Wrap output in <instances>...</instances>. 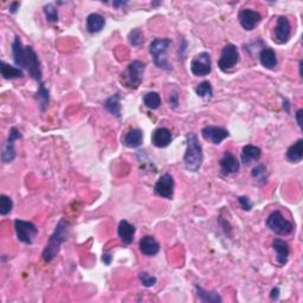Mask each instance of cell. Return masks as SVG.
<instances>
[{
    "label": "cell",
    "instance_id": "31",
    "mask_svg": "<svg viewBox=\"0 0 303 303\" xmlns=\"http://www.w3.org/2000/svg\"><path fill=\"white\" fill-rule=\"evenodd\" d=\"M44 13H45L46 20L51 24H55L58 21V10L54 4H46L44 6Z\"/></svg>",
    "mask_w": 303,
    "mask_h": 303
},
{
    "label": "cell",
    "instance_id": "9",
    "mask_svg": "<svg viewBox=\"0 0 303 303\" xmlns=\"http://www.w3.org/2000/svg\"><path fill=\"white\" fill-rule=\"evenodd\" d=\"M212 71V61L209 53L198 54L191 62V72L194 76H208Z\"/></svg>",
    "mask_w": 303,
    "mask_h": 303
},
{
    "label": "cell",
    "instance_id": "20",
    "mask_svg": "<svg viewBox=\"0 0 303 303\" xmlns=\"http://www.w3.org/2000/svg\"><path fill=\"white\" fill-rule=\"evenodd\" d=\"M260 62L262 66H264L265 69L268 70H273L277 66V56L275 50L271 49V47L265 46L261 50L260 53Z\"/></svg>",
    "mask_w": 303,
    "mask_h": 303
},
{
    "label": "cell",
    "instance_id": "39",
    "mask_svg": "<svg viewBox=\"0 0 303 303\" xmlns=\"http://www.w3.org/2000/svg\"><path fill=\"white\" fill-rule=\"evenodd\" d=\"M19 6H20V4L18 3V2H14V3H12L10 5V12L11 13H17V11L19 10Z\"/></svg>",
    "mask_w": 303,
    "mask_h": 303
},
{
    "label": "cell",
    "instance_id": "18",
    "mask_svg": "<svg viewBox=\"0 0 303 303\" xmlns=\"http://www.w3.org/2000/svg\"><path fill=\"white\" fill-rule=\"evenodd\" d=\"M135 231V226L129 223L128 220H121L119 228H117V235H119L121 242L125 244V245H129V244L133 243Z\"/></svg>",
    "mask_w": 303,
    "mask_h": 303
},
{
    "label": "cell",
    "instance_id": "40",
    "mask_svg": "<svg viewBox=\"0 0 303 303\" xmlns=\"http://www.w3.org/2000/svg\"><path fill=\"white\" fill-rule=\"evenodd\" d=\"M303 110L302 109H298L296 114H295V116H296V121H297V124L298 127L302 128V115H303Z\"/></svg>",
    "mask_w": 303,
    "mask_h": 303
},
{
    "label": "cell",
    "instance_id": "1",
    "mask_svg": "<svg viewBox=\"0 0 303 303\" xmlns=\"http://www.w3.org/2000/svg\"><path fill=\"white\" fill-rule=\"evenodd\" d=\"M12 56L14 64L19 69L28 70L30 76L38 83H42V66L39 58L32 46H24L19 37H14L12 43Z\"/></svg>",
    "mask_w": 303,
    "mask_h": 303
},
{
    "label": "cell",
    "instance_id": "34",
    "mask_svg": "<svg viewBox=\"0 0 303 303\" xmlns=\"http://www.w3.org/2000/svg\"><path fill=\"white\" fill-rule=\"evenodd\" d=\"M128 40L132 45L140 46L143 43V33L140 29H134V30L129 32Z\"/></svg>",
    "mask_w": 303,
    "mask_h": 303
},
{
    "label": "cell",
    "instance_id": "4",
    "mask_svg": "<svg viewBox=\"0 0 303 303\" xmlns=\"http://www.w3.org/2000/svg\"><path fill=\"white\" fill-rule=\"evenodd\" d=\"M171 44L172 40L169 38H155L149 45V53L153 57L154 64L159 69L166 70V71L172 70V65L169 64L167 58H166V53H167Z\"/></svg>",
    "mask_w": 303,
    "mask_h": 303
},
{
    "label": "cell",
    "instance_id": "33",
    "mask_svg": "<svg viewBox=\"0 0 303 303\" xmlns=\"http://www.w3.org/2000/svg\"><path fill=\"white\" fill-rule=\"evenodd\" d=\"M251 174H252L254 178L256 179L258 183H261V184H264L265 182H267V179H268L267 168H265V166L262 165V164L261 165H257L256 167H254L252 173H251Z\"/></svg>",
    "mask_w": 303,
    "mask_h": 303
},
{
    "label": "cell",
    "instance_id": "10",
    "mask_svg": "<svg viewBox=\"0 0 303 303\" xmlns=\"http://www.w3.org/2000/svg\"><path fill=\"white\" fill-rule=\"evenodd\" d=\"M20 138H21V133L19 132V129L16 127L11 128L9 139L6 140L2 152V161L4 164H7V162H11L14 160V158H16L17 155L16 148H14V143H16L17 140Z\"/></svg>",
    "mask_w": 303,
    "mask_h": 303
},
{
    "label": "cell",
    "instance_id": "35",
    "mask_svg": "<svg viewBox=\"0 0 303 303\" xmlns=\"http://www.w3.org/2000/svg\"><path fill=\"white\" fill-rule=\"evenodd\" d=\"M139 279H140V281H141L142 286H145L147 288L153 287V286H155V283H157V277L149 275V273L146 272V271L140 272L139 273Z\"/></svg>",
    "mask_w": 303,
    "mask_h": 303
},
{
    "label": "cell",
    "instance_id": "12",
    "mask_svg": "<svg viewBox=\"0 0 303 303\" xmlns=\"http://www.w3.org/2000/svg\"><path fill=\"white\" fill-rule=\"evenodd\" d=\"M291 25L289 19L286 16H280L273 31V42L277 44H284L290 39Z\"/></svg>",
    "mask_w": 303,
    "mask_h": 303
},
{
    "label": "cell",
    "instance_id": "24",
    "mask_svg": "<svg viewBox=\"0 0 303 303\" xmlns=\"http://www.w3.org/2000/svg\"><path fill=\"white\" fill-rule=\"evenodd\" d=\"M0 71H2V76L5 80H14V79H23L24 72L23 70L18 68V66L10 65L2 61L0 63Z\"/></svg>",
    "mask_w": 303,
    "mask_h": 303
},
{
    "label": "cell",
    "instance_id": "32",
    "mask_svg": "<svg viewBox=\"0 0 303 303\" xmlns=\"http://www.w3.org/2000/svg\"><path fill=\"white\" fill-rule=\"evenodd\" d=\"M13 209V201L10 197H7L5 194L0 195V214L2 216H7L11 213Z\"/></svg>",
    "mask_w": 303,
    "mask_h": 303
},
{
    "label": "cell",
    "instance_id": "23",
    "mask_svg": "<svg viewBox=\"0 0 303 303\" xmlns=\"http://www.w3.org/2000/svg\"><path fill=\"white\" fill-rule=\"evenodd\" d=\"M106 25V20L101 14L91 13L87 18V30L90 33H97L103 30Z\"/></svg>",
    "mask_w": 303,
    "mask_h": 303
},
{
    "label": "cell",
    "instance_id": "8",
    "mask_svg": "<svg viewBox=\"0 0 303 303\" xmlns=\"http://www.w3.org/2000/svg\"><path fill=\"white\" fill-rule=\"evenodd\" d=\"M14 229H16V234L18 241L25 244H32L33 239L38 234V228L31 221L17 219L14 221Z\"/></svg>",
    "mask_w": 303,
    "mask_h": 303
},
{
    "label": "cell",
    "instance_id": "3",
    "mask_svg": "<svg viewBox=\"0 0 303 303\" xmlns=\"http://www.w3.org/2000/svg\"><path fill=\"white\" fill-rule=\"evenodd\" d=\"M186 152L184 155V165L187 171L197 172L201 167L203 160H204V153L203 147L198 141L197 135L190 133L186 139Z\"/></svg>",
    "mask_w": 303,
    "mask_h": 303
},
{
    "label": "cell",
    "instance_id": "41",
    "mask_svg": "<svg viewBox=\"0 0 303 303\" xmlns=\"http://www.w3.org/2000/svg\"><path fill=\"white\" fill-rule=\"evenodd\" d=\"M279 296H280V289L279 288H273L271 290V294H270V297L272 300H279Z\"/></svg>",
    "mask_w": 303,
    "mask_h": 303
},
{
    "label": "cell",
    "instance_id": "36",
    "mask_svg": "<svg viewBox=\"0 0 303 303\" xmlns=\"http://www.w3.org/2000/svg\"><path fill=\"white\" fill-rule=\"evenodd\" d=\"M238 203H239V205L242 206V209L244 210V211H250V210L252 209V203L250 201V199L247 197H239Z\"/></svg>",
    "mask_w": 303,
    "mask_h": 303
},
{
    "label": "cell",
    "instance_id": "28",
    "mask_svg": "<svg viewBox=\"0 0 303 303\" xmlns=\"http://www.w3.org/2000/svg\"><path fill=\"white\" fill-rule=\"evenodd\" d=\"M143 105L152 110L158 109L161 106V97L157 91H149L143 96Z\"/></svg>",
    "mask_w": 303,
    "mask_h": 303
},
{
    "label": "cell",
    "instance_id": "30",
    "mask_svg": "<svg viewBox=\"0 0 303 303\" xmlns=\"http://www.w3.org/2000/svg\"><path fill=\"white\" fill-rule=\"evenodd\" d=\"M37 99H38L39 102L40 109L44 112V110L46 109L47 105H49L50 96H49V90L46 89L43 83H39V89H38V92H37Z\"/></svg>",
    "mask_w": 303,
    "mask_h": 303
},
{
    "label": "cell",
    "instance_id": "17",
    "mask_svg": "<svg viewBox=\"0 0 303 303\" xmlns=\"http://www.w3.org/2000/svg\"><path fill=\"white\" fill-rule=\"evenodd\" d=\"M272 249L276 252V262L279 263L280 267H284L288 263V258H289L290 247L288 243L283 239L276 238L272 242Z\"/></svg>",
    "mask_w": 303,
    "mask_h": 303
},
{
    "label": "cell",
    "instance_id": "7",
    "mask_svg": "<svg viewBox=\"0 0 303 303\" xmlns=\"http://www.w3.org/2000/svg\"><path fill=\"white\" fill-rule=\"evenodd\" d=\"M239 62V51L234 44H228L221 50V55L218 60V66L223 72H228L235 68Z\"/></svg>",
    "mask_w": 303,
    "mask_h": 303
},
{
    "label": "cell",
    "instance_id": "29",
    "mask_svg": "<svg viewBox=\"0 0 303 303\" xmlns=\"http://www.w3.org/2000/svg\"><path fill=\"white\" fill-rule=\"evenodd\" d=\"M195 94L201 98H211L213 95V89L209 81H204L195 87Z\"/></svg>",
    "mask_w": 303,
    "mask_h": 303
},
{
    "label": "cell",
    "instance_id": "16",
    "mask_svg": "<svg viewBox=\"0 0 303 303\" xmlns=\"http://www.w3.org/2000/svg\"><path fill=\"white\" fill-rule=\"evenodd\" d=\"M172 142V133L168 128L161 127L155 129L152 134V143L158 148H166Z\"/></svg>",
    "mask_w": 303,
    "mask_h": 303
},
{
    "label": "cell",
    "instance_id": "2",
    "mask_svg": "<svg viewBox=\"0 0 303 303\" xmlns=\"http://www.w3.org/2000/svg\"><path fill=\"white\" fill-rule=\"evenodd\" d=\"M70 232V224L64 219H61L58 221L56 229H55L54 234L51 235L49 241L46 243L45 249H44L42 254V258L44 262L50 263L51 261H54L56 256L60 252L62 244L66 241Z\"/></svg>",
    "mask_w": 303,
    "mask_h": 303
},
{
    "label": "cell",
    "instance_id": "21",
    "mask_svg": "<svg viewBox=\"0 0 303 303\" xmlns=\"http://www.w3.org/2000/svg\"><path fill=\"white\" fill-rule=\"evenodd\" d=\"M142 141H143V133L141 129H138V128L131 129V131L124 135L123 140H122L123 145L125 147H128V148H138V147L142 145Z\"/></svg>",
    "mask_w": 303,
    "mask_h": 303
},
{
    "label": "cell",
    "instance_id": "37",
    "mask_svg": "<svg viewBox=\"0 0 303 303\" xmlns=\"http://www.w3.org/2000/svg\"><path fill=\"white\" fill-rule=\"evenodd\" d=\"M179 105V101H178V95L176 94H172L169 96V106L172 107V108H176Z\"/></svg>",
    "mask_w": 303,
    "mask_h": 303
},
{
    "label": "cell",
    "instance_id": "15",
    "mask_svg": "<svg viewBox=\"0 0 303 303\" xmlns=\"http://www.w3.org/2000/svg\"><path fill=\"white\" fill-rule=\"evenodd\" d=\"M219 166L221 169V173L225 175L234 174V173L239 171V161L231 152H225L223 158L220 159Z\"/></svg>",
    "mask_w": 303,
    "mask_h": 303
},
{
    "label": "cell",
    "instance_id": "5",
    "mask_svg": "<svg viewBox=\"0 0 303 303\" xmlns=\"http://www.w3.org/2000/svg\"><path fill=\"white\" fill-rule=\"evenodd\" d=\"M146 64L141 61H133L121 75V82L129 89H138L143 80Z\"/></svg>",
    "mask_w": 303,
    "mask_h": 303
},
{
    "label": "cell",
    "instance_id": "42",
    "mask_svg": "<svg viewBox=\"0 0 303 303\" xmlns=\"http://www.w3.org/2000/svg\"><path fill=\"white\" fill-rule=\"evenodd\" d=\"M127 4H128L127 2H114L113 5L115 7H121V6H125Z\"/></svg>",
    "mask_w": 303,
    "mask_h": 303
},
{
    "label": "cell",
    "instance_id": "19",
    "mask_svg": "<svg viewBox=\"0 0 303 303\" xmlns=\"http://www.w3.org/2000/svg\"><path fill=\"white\" fill-rule=\"evenodd\" d=\"M140 251L145 256H155L160 251V244L158 243L153 236H145L139 243Z\"/></svg>",
    "mask_w": 303,
    "mask_h": 303
},
{
    "label": "cell",
    "instance_id": "13",
    "mask_svg": "<svg viewBox=\"0 0 303 303\" xmlns=\"http://www.w3.org/2000/svg\"><path fill=\"white\" fill-rule=\"evenodd\" d=\"M201 135L206 141L213 143V145H219L225 139L229 138L230 133L228 129L223 127H217V125H206L201 129Z\"/></svg>",
    "mask_w": 303,
    "mask_h": 303
},
{
    "label": "cell",
    "instance_id": "22",
    "mask_svg": "<svg viewBox=\"0 0 303 303\" xmlns=\"http://www.w3.org/2000/svg\"><path fill=\"white\" fill-rule=\"evenodd\" d=\"M262 155V150L260 147L254 145H246L243 147L241 160L245 166H250L254 161L260 160Z\"/></svg>",
    "mask_w": 303,
    "mask_h": 303
},
{
    "label": "cell",
    "instance_id": "6",
    "mask_svg": "<svg viewBox=\"0 0 303 303\" xmlns=\"http://www.w3.org/2000/svg\"><path fill=\"white\" fill-rule=\"evenodd\" d=\"M267 226L272 232L280 236H287L291 234L294 230L293 223L286 219L282 212L279 211V210L269 214V217L267 218Z\"/></svg>",
    "mask_w": 303,
    "mask_h": 303
},
{
    "label": "cell",
    "instance_id": "26",
    "mask_svg": "<svg viewBox=\"0 0 303 303\" xmlns=\"http://www.w3.org/2000/svg\"><path fill=\"white\" fill-rule=\"evenodd\" d=\"M195 290H197V296L201 302H209V303H219L223 301V298L220 297V295L217 291H208L203 289L201 287H199L198 284L195 286Z\"/></svg>",
    "mask_w": 303,
    "mask_h": 303
},
{
    "label": "cell",
    "instance_id": "14",
    "mask_svg": "<svg viewBox=\"0 0 303 303\" xmlns=\"http://www.w3.org/2000/svg\"><path fill=\"white\" fill-rule=\"evenodd\" d=\"M238 20L242 28L246 31H252L262 20L261 14L251 9H243L238 12Z\"/></svg>",
    "mask_w": 303,
    "mask_h": 303
},
{
    "label": "cell",
    "instance_id": "38",
    "mask_svg": "<svg viewBox=\"0 0 303 303\" xmlns=\"http://www.w3.org/2000/svg\"><path fill=\"white\" fill-rule=\"evenodd\" d=\"M112 260H113V256L110 254H103L102 256V262L105 263L106 265H109L112 263Z\"/></svg>",
    "mask_w": 303,
    "mask_h": 303
},
{
    "label": "cell",
    "instance_id": "25",
    "mask_svg": "<svg viewBox=\"0 0 303 303\" xmlns=\"http://www.w3.org/2000/svg\"><path fill=\"white\" fill-rule=\"evenodd\" d=\"M303 158V140L298 139L294 145H291L287 150V159L290 162H297L302 161Z\"/></svg>",
    "mask_w": 303,
    "mask_h": 303
},
{
    "label": "cell",
    "instance_id": "11",
    "mask_svg": "<svg viewBox=\"0 0 303 303\" xmlns=\"http://www.w3.org/2000/svg\"><path fill=\"white\" fill-rule=\"evenodd\" d=\"M154 191L159 197L172 199L173 194H174V179H173V176L168 173L161 175L155 184Z\"/></svg>",
    "mask_w": 303,
    "mask_h": 303
},
{
    "label": "cell",
    "instance_id": "27",
    "mask_svg": "<svg viewBox=\"0 0 303 303\" xmlns=\"http://www.w3.org/2000/svg\"><path fill=\"white\" fill-rule=\"evenodd\" d=\"M121 96L119 92L115 95L110 96V97L105 102V108L112 114V115L116 117H121V103H120Z\"/></svg>",
    "mask_w": 303,
    "mask_h": 303
}]
</instances>
